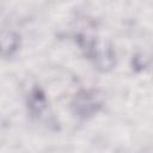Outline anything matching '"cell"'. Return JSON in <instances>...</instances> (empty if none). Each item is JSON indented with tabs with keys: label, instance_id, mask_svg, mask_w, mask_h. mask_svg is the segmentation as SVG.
I'll list each match as a JSON object with an SVG mask.
<instances>
[{
	"label": "cell",
	"instance_id": "1",
	"mask_svg": "<svg viewBox=\"0 0 153 153\" xmlns=\"http://www.w3.org/2000/svg\"><path fill=\"white\" fill-rule=\"evenodd\" d=\"M73 106H74L75 114L79 117L85 118V117L92 116L94 112L98 111V109L100 108V100L94 93L85 91L76 96Z\"/></svg>",
	"mask_w": 153,
	"mask_h": 153
},
{
	"label": "cell",
	"instance_id": "2",
	"mask_svg": "<svg viewBox=\"0 0 153 153\" xmlns=\"http://www.w3.org/2000/svg\"><path fill=\"white\" fill-rule=\"evenodd\" d=\"M93 55H94V63H97V66L104 71L111 68L115 62V56L110 48H105V47L94 48Z\"/></svg>",
	"mask_w": 153,
	"mask_h": 153
},
{
	"label": "cell",
	"instance_id": "3",
	"mask_svg": "<svg viewBox=\"0 0 153 153\" xmlns=\"http://www.w3.org/2000/svg\"><path fill=\"white\" fill-rule=\"evenodd\" d=\"M29 106H30V110L33 114H41L42 110L45 108V98L38 90H35L31 93Z\"/></svg>",
	"mask_w": 153,
	"mask_h": 153
}]
</instances>
